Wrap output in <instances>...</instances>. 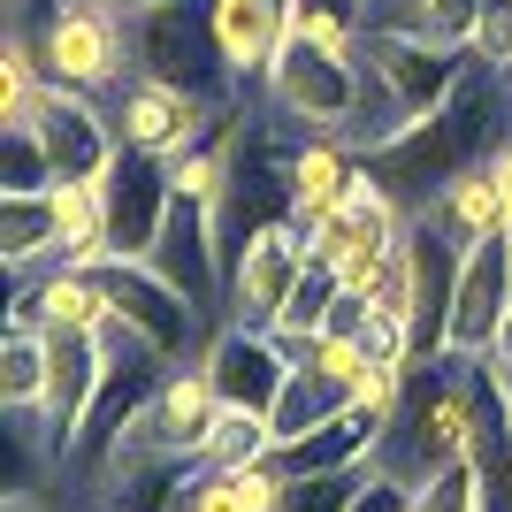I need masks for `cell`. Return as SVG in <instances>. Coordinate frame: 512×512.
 <instances>
[{
    "label": "cell",
    "instance_id": "18",
    "mask_svg": "<svg viewBox=\"0 0 512 512\" xmlns=\"http://www.w3.org/2000/svg\"><path fill=\"white\" fill-rule=\"evenodd\" d=\"M360 153L344 146V138H299V153H291V222H306L314 230L321 214H337L344 192L360 184Z\"/></svg>",
    "mask_w": 512,
    "mask_h": 512
},
{
    "label": "cell",
    "instance_id": "1",
    "mask_svg": "<svg viewBox=\"0 0 512 512\" xmlns=\"http://www.w3.org/2000/svg\"><path fill=\"white\" fill-rule=\"evenodd\" d=\"M505 138H512V85L497 77V69H467V77H459V92H451L436 115L406 123L390 146L367 153V169L398 192V207H406V214H421L444 184H459V176H474V169H490Z\"/></svg>",
    "mask_w": 512,
    "mask_h": 512
},
{
    "label": "cell",
    "instance_id": "22",
    "mask_svg": "<svg viewBox=\"0 0 512 512\" xmlns=\"http://www.w3.org/2000/svg\"><path fill=\"white\" fill-rule=\"evenodd\" d=\"M46 375H54V337L8 321V337H0V406L8 413H46Z\"/></svg>",
    "mask_w": 512,
    "mask_h": 512
},
{
    "label": "cell",
    "instance_id": "31",
    "mask_svg": "<svg viewBox=\"0 0 512 512\" xmlns=\"http://www.w3.org/2000/svg\"><path fill=\"white\" fill-rule=\"evenodd\" d=\"M474 16H482V0H428L421 39H436V46H459V54H467V39H474Z\"/></svg>",
    "mask_w": 512,
    "mask_h": 512
},
{
    "label": "cell",
    "instance_id": "23",
    "mask_svg": "<svg viewBox=\"0 0 512 512\" xmlns=\"http://www.w3.org/2000/svg\"><path fill=\"white\" fill-rule=\"evenodd\" d=\"M54 214H62V260H69V268L107 260V199H100V176H92V184H54Z\"/></svg>",
    "mask_w": 512,
    "mask_h": 512
},
{
    "label": "cell",
    "instance_id": "34",
    "mask_svg": "<svg viewBox=\"0 0 512 512\" xmlns=\"http://www.w3.org/2000/svg\"><path fill=\"white\" fill-rule=\"evenodd\" d=\"M505 85H512V62H505Z\"/></svg>",
    "mask_w": 512,
    "mask_h": 512
},
{
    "label": "cell",
    "instance_id": "5",
    "mask_svg": "<svg viewBox=\"0 0 512 512\" xmlns=\"http://www.w3.org/2000/svg\"><path fill=\"white\" fill-rule=\"evenodd\" d=\"M260 100L276 107L283 123H299L306 138H344L352 115H360V54L291 31V46L260 77Z\"/></svg>",
    "mask_w": 512,
    "mask_h": 512
},
{
    "label": "cell",
    "instance_id": "20",
    "mask_svg": "<svg viewBox=\"0 0 512 512\" xmlns=\"http://www.w3.org/2000/svg\"><path fill=\"white\" fill-rule=\"evenodd\" d=\"M352 398L360 390L344 383V375H329L321 360H291V383H283L276 413H268V428H276V444H291V436H306V428L337 421V413H352Z\"/></svg>",
    "mask_w": 512,
    "mask_h": 512
},
{
    "label": "cell",
    "instance_id": "19",
    "mask_svg": "<svg viewBox=\"0 0 512 512\" xmlns=\"http://www.w3.org/2000/svg\"><path fill=\"white\" fill-rule=\"evenodd\" d=\"M0 260H8V276H39L62 260L54 192H0Z\"/></svg>",
    "mask_w": 512,
    "mask_h": 512
},
{
    "label": "cell",
    "instance_id": "33",
    "mask_svg": "<svg viewBox=\"0 0 512 512\" xmlns=\"http://www.w3.org/2000/svg\"><path fill=\"white\" fill-rule=\"evenodd\" d=\"M490 383H497V398H505V413H512V329L497 337V352H490Z\"/></svg>",
    "mask_w": 512,
    "mask_h": 512
},
{
    "label": "cell",
    "instance_id": "32",
    "mask_svg": "<svg viewBox=\"0 0 512 512\" xmlns=\"http://www.w3.org/2000/svg\"><path fill=\"white\" fill-rule=\"evenodd\" d=\"M352 512H413V490L367 467V482H360V497H352Z\"/></svg>",
    "mask_w": 512,
    "mask_h": 512
},
{
    "label": "cell",
    "instance_id": "24",
    "mask_svg": "<svg viewBox=\"0 0 512 512\" xmlns=\"http://www.w3.org/2000/svg\"><path fill=\"white\" fill-rule=\"evenodd\" d=\"M268 451H276V428H268V413H237V406H222V413H214L207 451H199V467H260Z\"/></svg>",
    "mask_w": 512,
    "mask_h": 512
},
{
    "label": "cell",
    "instance_id": "6",
    "mask_svg": "<svg viewBox=\"0 0 512 512\" xmlns=\"http://www.w3.org/2000/svg\"><path fill=\"white\" fill-rule=\"evenodd\" d=\"M214 413H222V398H214L207 367H169L161 375V390H153L146 406H138V421H130V436L115 444V459H107V474H169V467H199V451H207L214 436Z\"/></svg>",
    "mask_w": 512,
    "mask_h": 512
},
{
    "label": "cell",
    "instance_id": "13",
    "mask_svg": "<svg viewBox=\"0 0 512 512\" xmlns=\"http://www.w3.org/2000/svg\"><path fill=\"white\" fill-rule=\"evenodd\" d=\"M505 329H512V237H490V245H467L444 360H490Z\"/></svg>",
    "mask_w": 512,
    "mask_h": 512
},
{
    "label": "cell",
    "instance_id": "27",
    "mask_svg": "<svg viewBox=\"0 0 512 512\" xmlns=\"http://www.w3.org/2000/svg\"><path fill=\"white\" fill-rule=\"evenodd\" d=\"M291 8H299V31H306V39L352 46V54H360V39H367V0H291Z\"/></svg>",
    "mask_w": 512,
    "mask_h": 512
},
{
    "label": "cell",
    "instance_id": "14",
    "mask_svg": "<svg viewBox=\"0 0 512 512\" xmlns=\"http://www.w3.org/2000/svg\"><path fill=\"white\" fill-rule=\"evenodd\" d=\"M31 123H39L46 153H54V184H92V176H107V161L123 153L115 115H107V100H92V92L46 85V100H39Z\"/></svg>",
    "mask_w": 512,
    "mask_h": 512
},
{
    "label": "cell",
    "instance_id": "17",
    "mask_svg": "<svg viewBox=\"0 0 512 512\" xmlns=\"http://www.w3.org/2000/svg\"><path fill=\"white\" fill-rule=\"evenodd\" d=\"M421 214L451 237V245H490V237H512V199H505L497 161H490V169H474V176H459V184H444Z\"/></svg>",
    "mask_w": 512,
    "mask_h": 512
},
{
    "label": "cell",
    "instance_id": "3",
    "mask_svg": "<svg viewBox=\"0 0 512 512\" xmlns=\"http://www.w3.org/2000/svg\"><path fill=\"white\" fill-rule=\"evenodd\" d=\"M16 31H31L46 62V85L115 100L130 85V16L123 0H39V16L23 8Z\"/></svg>",
    "mask_w": 512,
    "mask_h": 512
},
{
    "label": "cell",
    "instance_id": "12",
    "mask_svg": "<svg viewBox=\"0 0 512 512\" xmlns=\"http://www.w3.org/2000/svg\"><path fill=\"white\" fill-rule=\"evenodd\" d=\"M199 367H207L214 398L237 406V413H276L283 383H291V352H283V337H276V329H237V321H222V329L207 337Z\"/></svg>",
    "mask_w": 512,
    "mask_h": 512
},
{
    "label": "cell",
    "instance_id": "8",
    "mask_svg": "<svg viewBox=\"0 0 512 512\" xmlns=\"http://www.w3.org/2000/svg\"><path fill=\"white\" fill-rule=\"evenodd\" d=\"M146 268L169 283L192 314H207V321L230 306V253H222V222H214V207H199V199H184V192H176L169 222H161V237H153ZM214 329H222V321H214Z\"/></svg>",
    "mask_w": 512,
    "mask_h": 512
},
{
    "label": "cell",
    "instance_id": "11",
    "mask_svg": "<svg viewBox=\"0 0 512 512\" xmlns=\"http://www.w3.org/2000/svg\"><path fill=\"white\" fill-rule=\"evenodd\" d=\"M107 115H115V138H123L130 153H161V161H184V153L207 146L214 123H222V107H207L199 92L153 85V77H130V85L107 100Z\"/></svg>",
    "mask_w": 512,
    "mask_h": 512
},
{
    "label": "cell",
    "instance_id": "25",
    "mask_svg": "<svg viewBox=\"0 0 512 512\" xmlns=\"http://www.w3.org/2000/svg\"><path fill=\"white\" fill-rule=\"evenodd\" d=\"M0 192H54V153H46L39 123L0 130Z\"/></svg>",
    "mask_w": 512,
    "mask_h": 512
},
{
    "label": "cell",
    "instance_id": "9",
    "mask_svg": "<svg viewBox=\"0 0 512 512\" xmlns=\"http://www.w3.org/2000/svg\"><path fill=\"white\" fill-rule=\"evenodd\" d=\"M92 276H100V291H107V314L123 321V329H138L146 344H161L176 367H192L199 352H207L214 321L192 314V306L176 299V291L153 276L146 260H92Z\"/></svg>",
    "mask_w": 512,
    "mask_h": 512
},
{
    "label": "cell",
    "instance_id": "10",
    "mask_svg": "<svg viewBox=\"0 0 512 512\" xmlns=\"http://www.w3.org/2000/svg\"><path fill=\"white\" fill-rule=\"evenodd\" d=\"M100 199H107V260H146L176 207V161L123 146L100 176Z\"/></svg>",
    "mask_w": 512,
    "mask_h": 512
},
{
    "label": "cell",
    "instance_id": "16",
    "mask_svg": "<svg viewBox=\"0 0 512 512\" xmlns=\"http://www.w3.org/2000/svg\"><path fill=\"white\" fill-rule=\"evenodd\" d=\"M375 444H383V421L352 406V413H337V421H321V428H306V436H291V444H276L268 467H276L283 482H299V474H352V467L375 459Z\"/></svg>",
    "mask_w": 512,
    "mask_h": 512
},
{
    "label": "cell",
    "instance_id": "15",
    "mask_svg": "<svg viewBox=\"0 0 512 512\" xmlns=\"http://www.w3.org/2000/svg\"><path fill=\"white\" fill-rule=\"evenodd\" d=\"M207 23H214V39H222V62L237 69V85L260 92L268 62L299 31V8L291 0H207Z\"/></svg>",
    "mask_w": 512,
    "mask_h": 512
},
{
    "label": "cell",
    "instance_id": "29",
    "mask_svg": "<svg viewBox=\"0 0 512 512\" xmlns=\"http://www.w3.org/2000/svg\"><path fill=\"white\" fill-rule=\"evenodd\" d=\"M360 482H367V467H352V474H299V482H283L276 512H352Z\"/></svg>",
    "mask_w": 512,
    "mask_h": 512
},
{
    "label": "cell",
    "instance_id": "30",
    "mask_svg": "<svg viewBox=\"0 0 512 512\" xmlns=\"http://www.w3.org/2000/svg\"><path fill=\"white\" fill-rule=\"evenodd\" d=\"M467 62H474V69H497V77H505V62H512V0H482V16H474V39H467Z\"/></svg>",
    "mask_w": 512,
    "mask_h": 512
},
{
    "label": "cell",
    "instance_id": "2",
    "mask_svg": "<svg viewBox=\"0 0 512 512\" xmlns=\"http://www.w3.org/2000/svg\"><path fill=\"white\" fill-rule=\"evenodd\" d=\"M482 406H490V367L482 360L413 367L406 406H398V421L383 428V444H375L367 467L390 474V482H406V490H421L436 467L474 459V444H482Z\"/></svg>",
    "mask_w": 512,
    "mask_h": 512
},
{
    "label": "cell",
    "instance_id": "36",
    "mask_svg": "<svg viewBox=\"0 0 512 512\" xmlns=\"http://www.w3.org/2000/svg\"><path fill=\"white\" fill-rule=\"evenodd\" d=\"M421 8H428V0H421Z\"/></svg>",
    "mask_w": 512,
    "mask_h": 512
},
{
    "label": "cell",
    "instance_id": "35",
    "mask_svg": "<svg viewBox=\"0 0 512 512\" xmlns=\"http://www.w3.org/2000/svg\"><path fill=\"white\" fill-rule=\"evenodd\" d=\"M176 512H192V505H176Z\"/></svg>",
    "mask_w": 512,
    "mask_h": 512
},
{
    "label": "cell",
    "instance_id": "4",
    "mask_svg": "<svg viewBox=\"0 0 512 512\" xmlns=\"http://www.w3.org/2000/svg\"><path fill=\"white\" fill-rule=\"evenodd\" d=\"M130 16V77H153V85L199 92L207 107L230 115L237 107V69L222 62V39L207 23V0H138Z\"/></svg>",
    "mask_w": 512,
    "mask_h": 512
},
{
    "label": "cell",
    "instance_id": "7",
    "mask_svg": "<svg viewBox=\"0 0 512 512\" xmlns=\"http://www.w3.org/2000/svg\"><path fill=\"white\" fill-rule=\"evenodd\" d=\"M306 268H314L306 222H291V214H283V222H260L230 253V306H222V321H237V329H276Z\"/></svg>",
    "mask_w": 512,
    "mask_h": 512
},
{
    "label": "cell",
    "instance_id": "26",
    "mask_svg": "<svg viewBox=\"0 0 512 512\" xmlns=\"http://www.w3.org/2000/svg\"><path fill=\"white\" fill-rule=\"evenodd\" d=\"M413 512H490V482H482L474 459H451L413 490Z\"/></svg>",
    "mask_w": 512,
    "mask_h": 512
},
{
    "label": "cell",
    "instance_id": "21",
    "mask_svg": "<svg viewBox=\"0 0 512 512\" xmlns=\"http://www.w3.org/2000/svg\"><path fill=\"white\" fill-rule=\"evenodd\" d=\"M184 505L192 512H276L283 505V474L268 467V459H260V467H192Z\"/></svg>",
    "mask_w": 512,
    "mask_h": 512
},
{
    "label": "cell",
    "instance_id": "28",
    "mask_svg": "<svg viewBox=\"0 0 512 512\" xmlns=\"http://www.w3.org/2000/svg\"><path fill=\"white\" fill-rule=\"evenodd\" d=\"M360 352H367V367H421L413 321H406V314H390V306H375V314L360 321Z\"/></svg>",
    "mask_w": 512,
    "mask_h": 512
}]
</instances>
